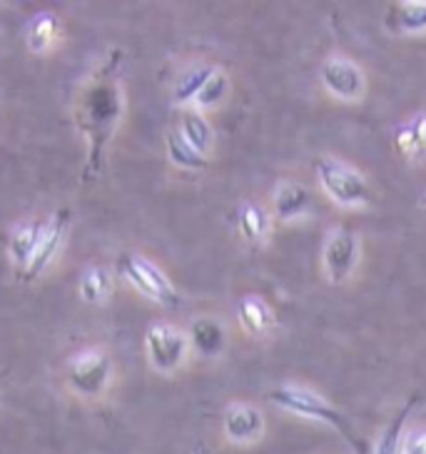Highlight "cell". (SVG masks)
I'll list each match as a JSON object with an SVG mask.
<instances>
[{
    "mask_svg": "<svg viewBox=\"0 0 426 454\" xmlns=\"http://www.w3.org/2000/svg\"><path fill=\"white\" fill-rule=\"evenodd\" d=\"M120 67L122 51L115 48L95 67L90 78L82 82L75 95V125L88 145L82 183L100 177L105 168L107 145L122 121L125 100H122L120 88Z\"/></svg>",
    "mask_w": 426,
    "mask_h": 454,
    "instance_id": "obj_1",
    "label": "cell"
},
{
    "mask_svg": "<svg viewBox=\"0 0 426 454\" xmlns=\"http://www.w3.org/2000/svg\"><path fill=\"white\" fill-rule=\"evenodd\" d=\"M269 400L275 402L277 407L287 410V412L299 414V417H309V419H317V422H324L332 429H337L342 437L346 440V444L352 447L354 454H369V444L361 437L357 429L352 427V422L346 419L345 414L339 412L334 404H329L327 400H321L317 392L305 387H297V385H284V387H277L269 392Z\"/></svg>",
    "mask_w": 426,
    "mask_h": 454,
    "instance_id": "obj_2",
    "label": "cell"
},
{
    "mask_svg": "<svg viewBox=\"0 0 426 454\" xmlns=\"http://www.w3.org/2000/svg\"><path fill=\"white\" fill-rule=\"evenodd\" d=\"M118 272L125 280L133 285L140 294H145L147 300L158 302L162 308H177L180 297L174 293L173 282L162 275L160 268H155L150 260L133 253H122L118 257Z\"/></svg>",
    "mask_w": 426,
    "mask_h": 454,
    "instance_id": "obj_3",
    "label": "cell"
},
{
    "mask_svg": "<svg viewBox=\"0 0 426 454\" xmlns=\"http://www.w3.org/2000/svg\"><path fill=\"white\" fill-rule=\"evenodd\" d=\"M112 360L105 349L88 348L67 362V382L82 397H100L110 385Z\"/></svg>",
    "mask_w": 426,
    "mask_h": 454,
    "instance_id": "obj_4",
    "label": "cell"
},
{
    "mask_svg": "<svg viewBox=\"0 0 426 454\" xmlns=\"http://www.w3.org/2000/svg\"><path fill=\"white\" fill-rule=\"evenodd\" d=\"M317 175H320L321 187L332 195L334 202L339 205H361L369 200V185L357 170L346 168L342 162L321 158L314 162Z\"/></svg>",
    "mask_w": 426,
    "mask_h": 454,
    "instance_id": "obj_5",
    "label": "cell"
},
{
    "mask_svg": "<svg viewBox=\"0 0 426 454\" xmlns=\"http://www.w3.org/2000/svg\"><path fill=\"white\" fill-rule=\"evenodd\" d=\"M145 348L155 370L173 372L185 360L190 342L180 330H174L173 325H152L145 334Z\"/></svg>",
    "mask_w": 426,
    "mask_h": 454,
    "instance_id": "obj_6",
    "label": "cell"
},
{
    "mask_svg": "<svg viewBox=\"0 0 426 454\" xmlns=\"http://www.w3.org/2000/svg\"><path fill=\"white\" fill-rule=\"evenodd\" d=\"M67 230H70V210L60 207L58 213L45 220V230H43V238L38 242V250L33 254L30 265L20 272V282H33L38 275L45 272V268L53 262L55 254L60 253V247L67 238Z\"/></svg>",
    "mask_w": 426,
    "mask_h": 454,
    "instance_id": "obj_7",
    "label": "cell"
},
{
    "mask_svg": "<svg viewBox=\"0 0 426 454\" xmlns=\"http://www.w3.org/2000/svg\"><path fill=\"white\" fill-rule=\"evenodd\" d=\"M357 257H360V245H357L354 232H349L346 227L334 230L332 238L327 240V247H324L327 275L334 282H345L357 268Z\"/></svg>",
    "mask_w": 426,
    "mask_h": 454,
    "instance_id": "obj_8",
    "label": "cell"
},
{
    "mask_svg": "<svg viewBox=\"0 0 426 454\" xmlns=\"http://www.w3.org/2000/svg\"><path fill=\"white\" fill-rule=\"evenodd\" d=\"M321 81L329 93L342 100H357L364 93V75L360 66L346 58H329L321 66Z\"/></svg>",
    "mask_w": 426,
    "mask_h": 454,
    "instance_id": "obj_9",
    "label": "cell"
},
{
    "mask_svg": "<svg viewBox=\"0 0 426 454\" xmlns=\"http://www.w3.org/2000/svg\"><path fill=\"white\" fill-rule=\"evenodd\" d=\"M265 432V417L254 404H229L225 412V434L235 444H250Z\"/></svg>",
    "mask_w": 426,
    "mask_h": 454,
    "instance_id": "obj_10",
    "label": "cell"
},
{
    "mask_svg": "<svg viewBox=\"0 0 426 454\" xmlns=\"http://www.w3.org/2000/svg\"><path fill=\"white\" fill-rule=\"evenodd\" d=\"M43 230H45V220H38V217L26 220L13 230L11 242H8V253H11V260H13L18 272H23L30 265L33 254L38 250V242L43 238Z\"/></svg>",
    "mask_w": 426,
    "mask_h": 454,
    "instance_id": "obj_11",
    "label": "cell"
},
{
    "mask_svg": "<svg viewBox=\"0 0 426 454\" xmlns=\"http://www.w3.org/2000/svg\"><path fill=\"white\" fill-rule=\"evenodd\" d=\"M190 345L198 349L202 357H217L227 345L225 327L214 317H198L190 325Z\"/></svg>",
    "mask_w": 426,
    "mask_h": 454,
    "instance_id": "obj_12",
    "label": "cell"
},
{
    "mask_svg": "<svg viewBox=\"0 0 426 454\" xmlns=\"http://www.w3.org/2000/svg\"><path fill=\"white\" fill-rule=\"evenodd\" d=\"M312 202V195L305 185L299 183H282L275 192V215L280 220H292L297 215L306 213Z\"/></svg>",
    "mask_w": 426,
    "mask_h": 454,
    "instance_id": "obj_13",
    "label": "cell"
},
{
    "mask_svg": "<svg viewBox=\"0 0 426 454\" xmlns=\"http://www.w3.org/2000/svg\"><path fill=\"white\" fill-rule=\"evenodd\" d=\"M78 293H81L82 302H88V305L105 302L110 293H112V275H110V270L100 268V265H90V268L82 270L81 282H78Z\"/></svg>",
    "mask_w": 426,
    "mask_h": 454,
    "instance_id": "obj_14",
    "label": "cell"
},
{
    "mask_svg": "<svg viewBox=\"0 0 426 454\" xmlns=\"http://www.w3.org/2000/svg\"><path fill=\"white\" fill-rule=\"evenodd\" d=\"M58 35H60V20L53 13L35 15L27 26V48L33 53H45L48 48H53Z\"/></svg>",
    "mask_w": 426,
    "mask_h": 454,
    "instance_id": "obj_15",
    "label": "cell"
},
{
    "mask_svg": "<svg viewBox=\"0 0 426 454\" xmlns=\"http://www.w3.org/2000/svg\"><path fill=\"white\" fill-rule=\"evenodd\" d=\"M180 135L185 137L190 145L195 147L200 155H205L213 145V128L210 122L202 118L198 110H185L182 122H180Z\"/></svg>",
    "mask_w": 426,
    "mask_h": 454,
    "instance_id": "obj_16",
    "label": "cell"
},
{
    "mask_svg": "<svg viewBox=\"0 0 426 454\" xmlns=\"http://www.w3.org/2000/svg\"><path fill=\"white\" fill-rule=\"evenodd\" d=\"M237 315H240L242 327L250 330L252 334L267 333V330L272 327V322H275L272 309L267 308V302H262L259 297H247V300H242Z\"/></svg>",
    "mask_w": 426,
    "mask_h": 454,
    "instance_id": "obj_17",
    "label": "cell"
},
{
    "mask_svg": "<svg viewBox=\"0 0 426 454\" xmlns=\"http://www.w3.org/2000/svg\"><path fill=\"white\" fill-rule=\"evenodd\" d=\"M416 400H419V397L414 395L412 400L407 402L399 412L394 414V419L386 425L384 434H382V440H379V444H376L374 454H399L401 452V432H404V425H407L409 414H412L414 407H416Z\"/></svg>",
    "mask_w": 426,
    "mask_h": 454,
    "instance_id": "obj_18",
    "label": "cell"
},
{
    "mask_svg": "<svg viewBox=\"0 0 426 454\" xmlns=\"http://www.w3.org/2000/svg\"><path fill=\"white\" fill-rule=\"evenodd\" d=\"M167 155H170V160L177 168H185V170H202V168H207V158L200 155L180 133L167 135Z\"/></svg>",
    "mask_w": 426,
    "mask_h": 454,
    "instance_id": "obj_19",
    "label": "cell"
},
{
    "mask_svg": "<svg viewBox=\"0 0 426 454\" xmlns=\"http://www.w3.org/2000/svg\"><path fill=\"white\" fill-rule=\"evenodd\" d=\"M391 26H397L399 30H426V3L419 0H409V3H397L391 11Z\"/></svg>",
    "mask_w": 426,
    "mask_h": 454,
    "instance_id": "obj_20",
    "label": "cell"
},
{
    "mask_svg": "<svg viewBox=\"0 0 426 454\" xmlns=\"http://www.w3.org/2000/svg\"><path fill=\"white\" fill-rule=\"evenodd\" d=\"M399 150L407 158H424L426 155V113L416 115L409 128L399 133Z\"/></svg>",
    "mask_w": 426,
    "mask_h": 454,
    "instance_id": "obj_21",
    "label": "cell"
},
{
    "mask_svg": "<svg viewBox=\"0 0 426 454\" xmlns=\"http://www.w3.org/2000/svg\"><path fill=\"white\" fill-rule=\"evenodd\" d=\"M217 67L213 66H200V67H192L187 75H182V81L177 82V88H174V100L177 103H195V98L202 90V85L210 81V75H213Z\"/></svg>",
    "mask_w": 426,
    "mask_h": 454,
    "instance_id": "obj_22",
    "label": "cell"
},
{
    "mask_svg": "<svg viewBox=\"0 0 426 454\" xmlns=\"http://www.w3.org/2000/svg\"><path fill=\"white\" fill-rule=\"evenodd\" d=\"M237 225H240V232L244 240L257 242L262 240L267 235V225H269V220H267V215L262 207H257V205H244L240 210V220H237Z\"/></svg>",
    "mask_w": 426,
    "mask_h": 454,
    "instance_id": "obj_23",
    "label": "cell"
},
{
    "mask_svg": "<svg viewBox=\"0 0 426 454\" xmlns=\"http://www.w3.org/2000/svg\"><path fill=\"white\" fill-rule=\"evenodd\" d=\"M227 88H229L227 75L220 70V67H217L213 75H210V81L202 85V90L198 93V98H195V103H198L200 107L217 106V103H220V100L227 95Z\"/></svg>",
    "mask_w": 426,
    "mask_h": 454,
    "instance_id": "obj_24",
    "label": "cell"
},
{
    "mask_svg": "<svg viewBox=\"0 0 426 454\" xmlns=\"http://www.w3.org/2000/svg\"><path fill=\"white\" fill-rule=\"evenodd\" d=\"M401 454H426V429L412 432L401 444Z\"/></svg>",
    "mask_w": 426,
    "mask_h": 454,
    "instance_id": "obj_25",
    "label": "cell"
}]
</instances>
